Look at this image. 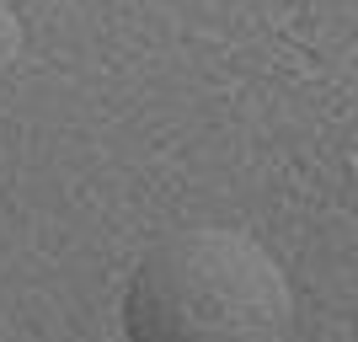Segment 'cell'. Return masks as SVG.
I'll use <instances>...</instances> for the list:
<instances>
[{
	"instance_id": "1",
	"label": "cell",
	"mask_w": 358,
	"mask_h": 342,
	"mask_svg": "<svg viewBox=\"0 0 358 342\" xmlns=\"http://www.w3.org/2000/svg\"><path fill=\"white\" fill-rule=\"evenodd\" d=\"M129 342H289L294 283L246 230L198 225L155 241L123 289Z\"/></svg>"
},
{
	"instance_id": "2",
	"label": "cell",
	"mask_w": 358,
	"mask_h": 342,
	"mask_svg": "<svg viewBox=\"0 0 358 342\" xmlns=\"http://www.w3.org/2000/svg\"><path fill=\"white\" fill-rule=\"evenodd\" d=\"M22 43H27L22 11H16V0H0V91L11 86L16 70H22Z\"/></svg>"
}]
</instances>
